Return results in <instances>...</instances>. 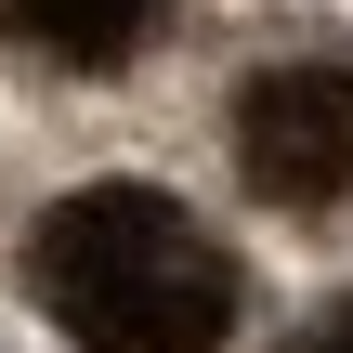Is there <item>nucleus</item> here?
<instances>
[{
	"label": "nucleus",
	"instance_id": "1",
	"mask_svg": "<svg viewBox=\"0 0 353 353\" xmlns=\"http://www.w3.org/2000/svg\"><path fill=\"white\" fill-rule=\"evenodd\" d=\"M26 301L79 353H210L236 327L223 236L157 183H79L26 236Z\"/></svg>",
	"mask_w": 353,
	"mask_h": 353
},
{
	"label": "nucleus",
	"instance_id": "2",
	"mask_svg": "<svg viewBox=\"0 0 353 353\" xmlns=\"http://www.w3.org/2000/svg\"><path fill=\"white\" fill-rule=\"evenodd\" d=\"M236 170L275 210H353V52H288L236 92Z\"/></svg>",
	"mask_w": 353,
	"mask_h": 353
},
{
	"label": "nucleus",
	"instance_id": "3",
	"mask_svg": "<svg viewBox=\"0 0 353 353\" xmlns=\"http://www.w3.org/2000/svg\"><path fill=\"white\" fill-rule=\"evenodd\" d=\"M157 13L170 0H0V39L39 65H118V52H144Z\"/></svg>",
	"mask_w": 353,
	"mask_h": 353
},
{
	"label": "nucleus",
	"instance_id": "4",
	"mask_svg": "<svg viewBox=\"0 0 353 353\" xmlns=\"http://www.w3.org/2000/svg\"><path fill=\"white\" fill-rule=\"evenodd\" d=\"M301 353H353V314H341V327H314V341H301Z\"/></svg>",
	"mask_w": 353,
	"mask_h": 353
}]
</instances>
